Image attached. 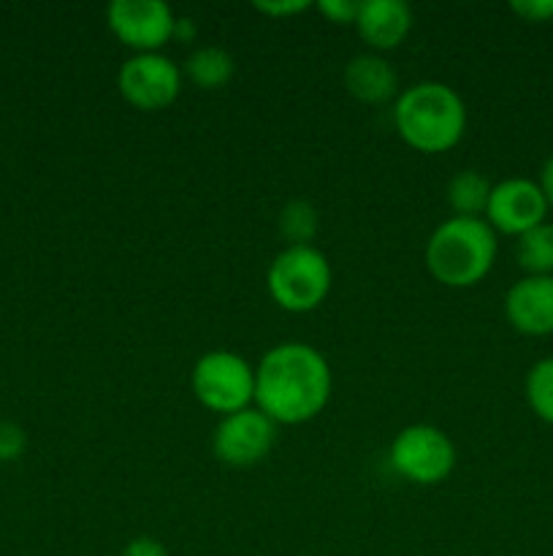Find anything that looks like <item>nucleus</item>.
<instances>
[{
	"mask_svg": "<svg viewBox=\"0 0 553 556\" xmlns=\"http://www.w3.org/2000/svg\"><path fill=\"white\" fill-rule=\"evenodd\" d=\"M334 375L318 348L307 342H280L255 367V407L276 427H296L325 410Z\"/></svg>",
	"mask_w": 553,
	"mask_h": 556,
	"instance_id": "1",
	"label": "nucleus"
},
{
	"mask_svg": "<svg viewBox=\"0 0 553 556\" xmlns=\"http://www.w3.org/2000/svg\"><path fill=\"white\" fill-rule=\"evenodd\" d=\"M466 103L445 81H417L399 92L394 103V125L401 141L426 155L448 152L466 134Z\"/></svg>",
	"mask_w": 553,
	"mask_h": 556,
	"instance_id": "2",
	"label": "nucleus"
},
{
	"mask_svg": "<svg viewBox=\"0 0 553 556\" xmlns=\"http://www.w3.org/2000/svg\"><path fill=\"white\" fill-rule=\"evenodd\" d=\"M497 231L483 217H448L426 242V266L448 288H472L493 269Z\"/></svg>",
	"mask_w": 553,
	"mask_h": 556,
	"instance_id": "3",
	"label": "nucleus"
},
{
	"mask_svg": "<svg viewBox=\"0 0 553 556\" xmlns=\"http://www.w3.org/2000/svg\"><path fill=\"white\" fill-rule=\"evenodd\" d=\"M334 282L329 258L314 244L280 250L266 269V291L285 313H312L325 302Z\"/></svg>",
	"mask_w": 553,
	"mask_h": 556,
	"instance_id": "4",
	"label": "nucleus"
},
{
	"mask_svg": "<svg viewBox=\"0 0 553 556\" xmlns=\"http://www.w3.org/2000/svg\"><path fill=\"white\" fill-rule=\"evenodd\" d=\"M193 396L217 416L255 405V367L233 351H209L190 369Z\"/></svg>",
	"mask_w": 553,
	"mask_h": 556,
	"instance_id": "5",
	"label": "nucleus"
},
{
	"mask_svg": "<svg viewBox=\"0 0 553 556\" xmlns=\"http://www.w3.org/2000/svg\"><path fill=\"white\" fill-rule=\"evenodd\" d=\"M394 472L417 486H437L455 470V445L448 432L432 424H410L394 438L388 451Z\"/></svg>",
	"mask_w": 553,
	"mask_h": 556,
	"instance_id": "6",
	"label": "nucleus"
},
{
	"mask_svg": "<svg viewBox=\"0 0 553 556\" xmlns=\"http://www.w3.org/2000/svg\"><path fill=\"white\" fill-rule=\"evenodd\" d=\"M182 65L163 52L133 54L117 71L119 96L139 112H163L182 90Z\"/></svg>",
	"mask_w": 553,
	"mask_h": 556,
	"instance_id": "7",
	"label": "nucleus"
},
{
	"mask_svg": "<svg viewBox=\"0 0 553 556\" xmlns=\"http://www.w3.org/2000/svg\"><path fill=\"white\" fill-rule=\"evenodd\" d=\"M276 443V424L258 407L222 416L211 434V451L228 467H255L271 454Z\"/></svg>",
	"mask_w": 553,
	"mask_h": 556,
	"instance_id": "8",
	"label": "nucleus"
},
{
	"mask_svg": "<svg viewBox=\"0 0 553 556\" xmlns=\"http://www.w3.org/2000/svg\"><path fill=\"white\" fill-rule=\"evenodd\" d=\"M108 30L133 49V54L160 52L168 41H173L177 14L163 0H114L106 9Z\"/></svg>",
	"mask_w": 553,
	"mask_h": 556,
	"instance_id": "9",
	"label": "nucleus"
},
{
	"mask_svg": "<svg viewBox=\"0 0 553 556\" xmlns=\"http://www.w3.org/2000/svg\"><path fill=\"white\" fill-rule=\"evenodd\" d=\"M545 215L548 201L542 195L540 185L535 179L510 177L491 188V199H488L483 220L493 231L507 233V237H520V233L545 223Z\"/></svg>",
	"mask_w": 553,
	"mask_h": 556,
	"instance_id": "10",
	"label": "nucleus"
},
{
	"mask_svg": "<svg viewBox=\"0 0 553 556\" xmlns=\"http://www.w3.org/2000/svg\"><path fill=\"white\" fill-rule=\"evenodd\" d=\"M504 318L526 337L553 334V275H526L510 286Z\"/></svg>",
	"mask_w": 553,
	"mask_h": 556,
	"instance_id": "11",
	"label": "nucleus"
},
{
	"mask_svg": "<svg viewBox=\"0 0 553 556\" xmlns=\"http://www.w3.org/2000/svg\"><path fill=\"white\" fill-rule=\"evenodd\" d=\"M352 27L372 52H390L410 36L412 9L404 0H361Z\"/></svg>",
	"mask_w": 553,
	"mask_h": 556,
	"instance_id": "12",
	"label": "nucleus"
},
{
	"mask_svg": "<svg viewBox=\"0 0 553 556\" xmlns=\"http://www.w3.org/2000/svg\"><path fill=\"white\" fill-rule=\"evenodd\" d=\"M342 81H345L347 92L356 101L372 103V106L390 101V98H399V74L377 52H363L350 58V63L345 65V74H342Z\"/></svg>",
	"mask_w": 553,
	"mask_h": 556,
	"instance_id": "13",
	"label": "nucleus"
},
{
	"mask_svg": "<svg viewBox=\"0 0 553 556\" xmlns=\"http://www.w3.org/2000/svg\"><path fill=\"white\" fill-rule=\"evenodd\" d=\"M236 74V60L228 49L215 47H198L188 54L182 63V76H188L195 87L201 90H220Z\"/></svg>",
	"mask_w": 553,
	"mask_h": 556,
	"instance_id": "14",
	"label": "nucleus"
},
{
	"mask_svg": "<svg viewBox=\"0 0 553 556\" xmlns=\"http://www.w3.org/2000/svg\"><path fill=\"white\" fill-rule=\"evenodd\" d=\"M491 188L493 185L480 172L466 168L450 179L448 188H445V199H448L455 217H483L488 199H491Z\"/></svg>",
	"mask_w": 553,
	"mask_h": 556,
	"instance_id": "15",
	"label": "nucleus"
},
{
	"mask_svg": "<svg viewBox=\"0 0 553 556\" xmlns=\"http://www.w3.org/2000/svg\"><path fill=\"white\" fill-rule=\"evenodd\" d=\"M515 258L526 275H553V223H540L520 233Z\"/></svg>",
	"mask_w": 553,
	"mask_h": 556,
	"instance_id": "16",
	"label": "nucleus"
},
{
	"mask_svg": "<svg viewBox=\"0 0 553 556\" xmlns=\"http://www.w3.org/2000/svg\"><path fill=\"white\" fill-rule=\"evenodd\" d=\"M276 228H280L282 239L287 248L293 244H312L314 233L320 228V215L307 199H291L276 215Z\"/></svg>",
	"mask_w": 553,
	"mask_h": 556,
	"instance_id": "17",
	"label": "nucleus"
},
{
	"mask_svg": "<svg viewBox=\"0 0 553 556\" xmlns=\"http://www.w3.org/2000/svg\"><path fill=\"white\" fill-rule=\"evenodd\" d=\"M526 402L540 421L553 427V358H540L526 375Z\"/></svg>",
	"mask_w": 553,
	"mask_h": 556,
	"instance_id": "18",
	"label": "nucleus"
},
{
	"mask_svg": "<svg viewBox=\"0 0 553 556\" xmlns=\"http://www.w3.org/2000/svg\"><path fill=\"white\" fill-rule=\"evenodd\" d=\"M27 451V432L16 421H0V465L22 459Z\"/></svg>",
	"mask_w": 553,
	"mask_h": 556,
	"instance_id": "19",
	"label": "nucleus"
},
{
	"mask_svg": "<svg viewBox=\"0 0 553 556\" xmlns=\"http://www.w3.org/2000/svg\"><path fill=\"white\" fill-rule=\"evenodd\" d=\"M358 5H361V0H320L314 9L334 25H356Z\"/></svg>",
	"mask_w": 553,
	"mask_h": 556,
	"instance_id": "20",
	"label": "nucleus"
},
{
	"mask_svg": "<svg viewBox=\"0 0 553 556\" xmlns=\"http://www.w3.org/2000/svg\"><path fill=\"white\" fill-rule=\"evenodd\" d=\"M253 9L258 11V14L285 20V16L304 14L307 9H312V3H309V0H255Z\"/></svg>",
	"mask_w": 553,
	"mask_h": 556,
	"instance_id": "21",
	"label": "nucleus"
},
{
	"mask_svg": "<svg viewBox=\"0 0 553 556\" xmlns=\"http://www.w3.org/2000/svg\"><path fill=\"white\" fill-rule=\"evenodd\" d=\"M510 9L524 22H535V25L553 20V0H513Z\"/></svg>",
	"mask_w": 553,
	"mask_h": 556,
	"instance_id": "22",
	"label": "nucleus"
},
{
	"mask_svg": "<svg viewBox=\"0 0 553 556\" xmlns=\"http://www.w3.org/2000/svg\"><path fill=\"white\" fill-rule=\"evenodd\" d=\"M119 556H168V548L163 546L157 538H150V535H139L133 538V541L128 543V546L123 548V554Z\"/></svg>",
	"mask_w": 553,
	"mask_h": 556,
	"instance_id": "23",
	"label": "nucleus"
},
{
	"mask_svg": "<svg viewBox=\"0 0 553 556\" xmlns=\"http://www.w3.org/2000/svg\"><path fill=\"white\" fill-rule=\"evenodd\" d=\"M537 185H540L548 206H553V155L542 163V172H540V179H537Z\"/></svg>",
	"mask_w": 553,
	"mask_h": 556,
	"instance_id": "24",
	"label": "nucleus"
},
{
	"mask_svg": "<svg viewBox=\"0 0 553 556\" xmlns=\"http://www.w3.org/2000/svg\"><path fill=\"white\" fill-rule=\"evenodd\" d=\"M195 38V22L190 16H177V25H173V41H190Z\"/></svg>",
	"mask_w": 553,
	"mask_h": 556,
	"instance_id": "25",
	"label": "nucleus"
}]
</instances>
